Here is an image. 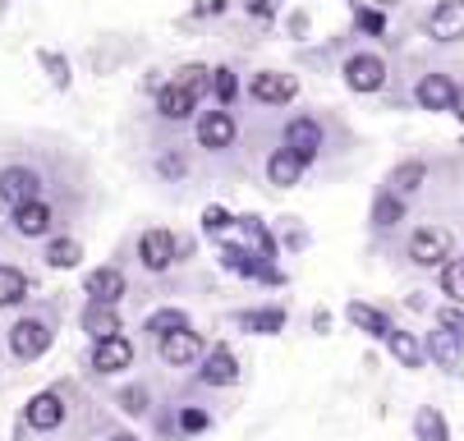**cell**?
<instances>
[{"label":"cell","instance_id":"836d02e7","mask_svg":"<svg viewBox=\"0 0 464 441\" xmlns=\"http://www.w3.org/2000/svg\"><path fill=\"white\" fill-rule=\"evenodd\" d=\"M437 327L450 331L455 340H464V308H459V303H446V308L437 312Z\"/></svg>","mask_w":464,"mask_h":441},{"label":"cell","instance_id":"3957f363","mask_svg":"<svg viewBox=\"0 0 464 441\" xmlns=\"http://www.w3.org/2000/svg\"><path fill=\"white\" fill-rule=\"evenodd\" d=\"M345 83H350L354 92H377V88L386 83V60H382L377 51L350 55V60H345Z\"/></svg>","mask_w":464,"mask_h":441},{"label":"cell","instance_id":"83f0119b","mask_svg":"<svg viewBox=\"0 0 464 441\" xmlns=\"http://www.w3.org/2000/svg\"><path fill=\"white\" fill-rule=\"evenodd\" d=\"M148 331L166 340V336H175V331H188V318H184L179 308H157L152 318H148Z\"/></svg>","mask_w":464,"mask_h":441},{"label":"cell","instance_id":"44dd1931","mask_svg":"<svg viewBox=\"0 0 464 441\" xmlns=\"http://www.w3.org/2000/svg\"><path fill=\"white\" fill-rule=\"evenodd\" d=\"M244 331H253V336H276L281 327H285V312L281 308H253V312H239L235 318Z\"/></svg>","mask_w":464,"mask_h":441},{"label":"cell","instance_id":"b9f144b4","mask_svg":"<svg viewBox=\"0 0 464 441\" xmlns=\"http://www.w3.org/2000/svg\"><path fill=\"white\" fill-rule=\"evenodd\" d=\"M455 115L464 120V88H459V97H455Z\"/></svg>","mask_w":464,"mask_h":441},{"label":"cell","instance_id":"4fadbf2b","mask_svg":"<svg viewBox=\"0 0 464 441\" xmlns=\"http://www.w3.org/2000/svg\"><path fill=\"white\" fill-rule=\"evenodd\" d=\"M198 354H203V336H198L193 327H188V331H175V336L161 340V359H166L170 368H193Z\"/></svg>","mask_w":464,"mask_h":441},{"label":"cell","instance_id":"e575fe53","mask_svg":"<svg viewBox=\"0 0 464 441\" xmlns=\"http://www.w3.org/2000/svg\"><path fill=\"white\" fill-rule=\"evenodd\" d=\"M354 19H359V33H372V37L386 33V14H382V10H368V5H363Z\"/></svg>","mask_w":464,"mask_h":441},{"label":"cell","instance_id":"8992f818","mask_svg":"<svg viewBox=\"0 0 464 441\" xmlns=\"http://www.w3.org/2000/svg\"><path fill=\"white\" fill-rule=\"evenodd\" d=\"M248 92H253V101H262V106H285V101H295L299 83H295V74H276V70H262V74H253Z\"/></svg>","mask_w":464,"mask_h":441},{"label":"cell","instance_id":"d6a6232c","mask_svg":"<svg viewBox=\"0 0 464 441\" xmlns=\"http://www.w3.org/2000/svg\"><path fill=\"white\" fill-rule=\"evenodd\" d=\"M175 83H184V88H188L193 97H203V88L212 83V70H208V65H184Z\"/></svg>","mask_w":464,"mask_h":441},{"label":"cell","instance_id":"d4e9b609","mask_svg":"<svg viewBox=\"0 0 464 441\" xmlns=\"http://www.w3.org/2000/svg\"><path fill=\"white\" fill-rule=\"evenodd\" d=\"M28 299V276L19 267H0V308H14Z\"/></svg>","mask_w":464,"mask_h":441},{"label":"cell","instance_id":"7bdbcfd3","mask_svg":"<svg viewBox=\"0 0 464 441\" xmlns=\"http://www.w3.org/2000/svg\"><path fill=\"white\" fill-rule=\"evenodd\" d=\"M111 441H139V436H134V432H115Z\"/></svg>","mask_w":464,"mask_h":441},{"label":"cell","instance_id":"5b68a950","mask_svg":"<svg viewBox=\"0 0 464 441\" xmlns=\"http://www.w3.org/2000/svg\"><path fill=\"white\" fill-rule=\"evenodd\" d=\"M10 350H14V359H42V354L51 350V327H46L42 318L14 322V327H10Z\"/></svg>","mask_w":464,"mask_h":441},{"label":"cell","instance_id":"7c38bea8","mask_svg":"<svg viewBox=\"0 0 464 441\" xmlns=\"http://www.w3.org/2000/svg\"><path fill=\"white\" fill-rule=\"evenodd\" d=\"M198 377H203L208 387H230L235 377H239V359H235V350H230V345H217V350L203 359Z\"/></svg>","mask_w":464,"mask_h":441},{"label":"cell","instance_id":"4dcf8cb0","mask_svg":"<svg viewBox=\"0 0 464 441\" xmlns=\"http://www.w3.org/2000/svg\"><path fill=\"white\" fill-rule=\"evenodd\" d=\"M441 294L450 303H464V263H446L441 267Z\"/></svg>","mask_w":464,"mask_h":441},{"label":"cell","instance_id":"ac0fdd59","mask_svg":"<svg viewBox=\"0 0 464 441\" xmlns=\"http://www.w3.org/2000/svg\"><path fill=\"white\" fill-rule=\"evenodd\" d=\"M157 110H161L166 120H188V115L198 110V97H193L184 83H166V88L157 92Z\"/></svg>","mask_w":464,"mask_h":441},{"label":"cell","instance_id":"d6986e66","mask_svg":"<svg viewBox=\"0 0 464 441\" xmlns=\"http://www.w3.org/2000/svg\"><path fill=\"white\" fill-rule=\"evenodd\" d=\"M428 359L437 368H459L464 363V340H455L450 331H432L428 336Z\"/></svg>","mask_w":464,"mask_h":441},{"label":"cell","instance_id":"f546056e","mask_svg":"<svg viewBox=\"0 0 464 441\" xmlns=\"http://www.w3.org/2000/svg\"><path fill=\"white\" fill-rule=\"evenodd\" d=\"M401 216H405V198H395V194H377V203H372V221H377L382 230H391Z\"/></svg>","mask_w":464,"mask_h":441},{"label":"cell","instance_id":"ba28073f","mask_svg":"<svg viewBox=\"0 0 464 441\" xmlns=\"http://www.w3.org/2000/svg\"><path fill=\"white\" fill-rule=\"evenodd\" d=\"M129 363H134V345H129L124 336H111V340H97V345H92V372L115 377V372H124Z\"/></svg>","mask_w":464,"mask_h":441},{"label":"cell","instance_id":"9a60e30c","mask_svg":"<svg viewBox=\"0 0 464 441\" xmlns=\"http://www.w3.org/2000/svg\"><path fill=\"white\" fill-rule=\"evenodd\" d=\"M304 157L299 152H290V148H276L272 157H267V179L272 184H281V188H290V184H299L304 179Z\"/></svg>","mask_w":464,"mask_h":441},{"label":"cell","instance_id":"ab89813d","mask_svg":"<svg viewBox=\"0 0 464 441\" xmlns=\"http://www.w3.org/2000/svg\"><path fill=\"white\" fill-rule=\"evenodd\" d=\"M272 10H276V0H248V14H257V19L272 14Z\"/></svg>","mask_w":464,"mask_h":441},{"label":"cell","instance_id":"277c9868","mask_svg":"<svg viewBox=\"0 0 464 441\" xmlns=\"http://www.w3.org/2000/svg\"><path fill=\"white\" fill-rule=\"evenodd\" d=\"M139 258H143L148 272H166V267L179 263V239H175L170 230H143V239H139Z\"/></svg>","mask_w":464,"mask_h":441},{"label":"cell","instance_id":"74e56055","mask_svg":"<svg viewBox=\"0 0 464 441\" xmlns=\"http://www.w3.org/2000/svg\"><path fill=\"white\" fill-rule=\"evenodd\" d=\"M179 427H184V432H203V427H208V414L188 405V409H179Z\"/></svg>","mask_w":464,"mask_h":441},{"label":"cell","instance_id":"1f68e13d","mask_svg":"<svg viewBox=\"0 0 464 441\" xmlns=\"http://www.w3.org/2000/svg\"><path fill=\"white\" fill-rule=\"evenodd\" d=\"M212 92H217L221 106H235V97H239V79H235L230 70H212Z\"/></svg>","mask_w":464,"mask_h":441},{"label":"cell","instance_id":"5bb4252c","mask_svg":"<svg viewBox=\"0 0 464 441\" xmlns=\"http://www.w3.org/2000/svg\"><path fill=\"white\" fill-rule=\"evenodd\" d=\"M83 290H88V303H120V294H124V272H120V267H97V272H88Z\"/></svg>","mask_w":464,"mask_h":441},{"label":"cell","instance_id":"9c48e42d","mask_svg":"<svg viewBox=\"0 0 464 441\" xmlns=\"http://www.w3.org/2000/svg\"><path fill=\"white\" fill-rule=\"evenodd\" d=\"M414 97H419V106H423V110H455L459 88L450 83V74H423V79H419V88H414Z\"/></svg>","mask_w":464,"mask_h":441},{"label":"cell","instance_id":"e0dca14e","mask_svg":"<svg viewBox=\"0 0 464 441\" xmlns=\"http://www.w3.org/2000/svg\"><path fill=\"white\" fill-rule=\"evenodd\" d=\"M83 331H88L92 340L120 336V312H115V303H88V308H83Z\"/></svg>","mask_w":464,"mask_h":441},{"label":"cell","instance_id":"d590c367","mask_svg":"<svg viewBox=\"0 0 464 441\" xmlns=\"http://www.w3.org/2000/svg\"><path fill=\"white\" fill-rule=\"evenodd\" d=\"M120 405H124V414H148V391L143 387H129L120 396Z\"/></svg>","mask_w":464,"mask_h":441},{"label":"cell","instance_id":"484cf974","mask_svg":"<svg viewBox=\"0 0 464 441\" xmlns=\"http://www.w3.org/2000/svg\"><path fill=\"white\" fill-rule=\"evenodd\" d=\"M239 230H244V239H248V248H253L257 258H276V244H272L267 230H262L257 216H239Z\"/></svg>","mask_w":464,"mask_h":441},{"label":"cell","instance_id":"60d3db41","mask_svg":"<svg viewBox=\"0 0 464 441\" xmlns=\"http://www.w3.org/2000/svg\"><path fill=\"white\" fill-rule=\"evenodd\" d=\"M221 10V0H203V5H198V14H217Z\"/></svg>","mask_w":464,"mask_h":441},{"label":"cell","instance_id":"52a82bcc","mask_svg":"<svg viewBox=\"0 0 464 441\" xmlns=\"http://www.w3.org/2000/svg\"><path fill=\"white\" fill-rule=\"evenodd\" d=\"M198 143L208 152H226L235 143V115L230 110H203L198 115Z\"/></svg>","mask_w":464,"mask_h":441},{"label":"cell","instance_id":"f1b7e54d","mask_svg":"<svg viewBox=\"0 0 464 441\" xmlns=\"http://www.w3.org/2000/svg\"><path fill=\"white\" fill-rule=\"evenodd\" d=\"M414 436H419V441H450L446 418H441L437 409H419V414H414Z\"/></svg>","mask_w":464,"mask_h":441},{"label":"cell","instance_id":"603a6c76","mask_svg":"<svg viewBox=\"0 0 464 441\" xmlns=\"http://www.w3.org/2000/svg\"><path fill=\"white\" fill-rule=\"evenodd\" d=\"M14 230L19 235H28V239H37V235H46L51 230V207L37 198V203H28V207H19L14 212Z\"/></svg>","mask_w":464,"mask_h":441},{"label":"cell","instance_id":"ffe728a7","mask_svg":"<svg viewBox=\"0 0 464 441\" xmlns=\"http://www.w3.org/2000/svg\"><path fill=\"white\" fill-rule=\"evenodd\" d=\"M423 179H428V166L423 161H401L391 170V194L395 198H410V194H419L423 188Z\"/></svg>","mask_w":464,"mask_h":441},{"label":"cell","instance_id":"7a4b0ae2","mask_svg":"<svg viewBox=\"0 0 464 441\" xmlns=\"http://www.w3.org/2000/svg\"><path fill=\"white\" fill-rule=\"evenodd\" d=\"M410 258H414L419 267H446V263H450V235H446L441 225H423V230H414V239H410Z\"/></svg>","mask_w":464,"mask_h":441},{"label":"cell","instance_id":"8d00e7d4","mask_svg":"<svg viewBox=\"0 0 464 441\" xmlns=\"http://www.w3.org/2000/svg\"><path fill=\"white\" fill-rule=\"evenodd\" d=\"M42 65L51 70V79H55V88H70V65H64V60H60V55H46V51H42Z\"/></svg>","mask_w":464,"mask_h":441},{"label":"cell","instance_id":"7402d4cb","mask_svg":"<svg viewBox=\"0 0 464 441\" xmlns=\"http://www.w3.org/2000/svg\"><path fill=\"white\" fill-rule=\"evenodd\" d=\"M345 318H350L359 331H368V336H382V340L395 331L386 312H382V308H368V303H350V312H345Z\"/></svg>","mask_w":464,"mask_h":441},{"label":"cell","instance_id":"2e32d148","mask_svg":"<svg viewBox=\"0 0 464 441\" xmlns=\"http://www.w3.org/2000/svg\"><path fill=\"white\" fill-rule=\"evenodd\" d=\"M28 423H33L37 432H51V427H60V423H64V400H60L55 391H42V396H33V400H28Z\"/></svg>","mask_w":464,"mask_h":441},{"label":"cell","instance_id":"cb8c5ba5","mask_svg":"<svg viewBox=\"0 0 464 441\" xmlns=\"http://www.w3.org/2000/svg\"><path fill=\"white\" fill-rule=\"evenodd\" d=\"M386 345H391V354H395V363H401V368H419L428 359V345H419L410 331H391Z\"/></svg>","mask_w":464,"mask_h":441},{"label":"cell","instance_id":"6da1fadb","mask_svg":"<svg viewBox=\"0 0 464 441\" xmlns=\"http://www.w3.org/2000/svg\"><path fill=\"white\" fill-rule=\"evenodd\" d=\"M37 194H42V175H37V170H28V166H10V170H0V203H5L10 212H19V207L37 203Z\"/></svg>","mask_w":464,"mask_h":441},{"label":"cell","instance_id":"4316f807","mask_svg":"<svg viewBox=\"0 0 464 441\" xmlns=\"http://www.w3.org/2000/svg\"><path fill=\"white\" fill-rule=\"evenodd\" d=\"M46 263L60 267V272H64V267H79V263H83L79 239H51V244H46Z\"/></svg>","mask_w":464,"mask_h":441},{"label":"cell","instance_id":"30bf717a","mask_svg":"<svg viewBox=\"0 0 464 441\" xmlns=\"http://www.w3.org/2000/svg\"><path fill=\"white\" fill-rule=\"evenodd\" d=\"M285 148L299 152L304 161H313V157L322 152V124L308 120V115H295V120L285 124Z\"/></svg>","mask_w":464,"mask_h":441},{"label":"cell","instance_id":"8fae6325","mask_svg":"<svg viewBox=\"0 0 464 441\" xmlns=\"http://www.w3.org/2000/svg\"><path fill=\"white\" fill-rule=\"evenodd\" d=\"M428 33H432V42L464 37V0H441V5L428 14Z\"/></svg>","mask_w":464,"mask_h":441},{"label":"cell","instance_id":"f35d334b","mask_svg":"<svg viewBox=\"0 0 464 441\" xmlns=\"http://www.w3.org/2000/svg\"><path fill=\"white\" fill-rule=\"evenodd\" d=\"M203 225H208L212 235H221V230L230 225V212H226V207H208V212H203Z\"/></svg>","mask_w":464,"mask_h":441}]
</instances>
